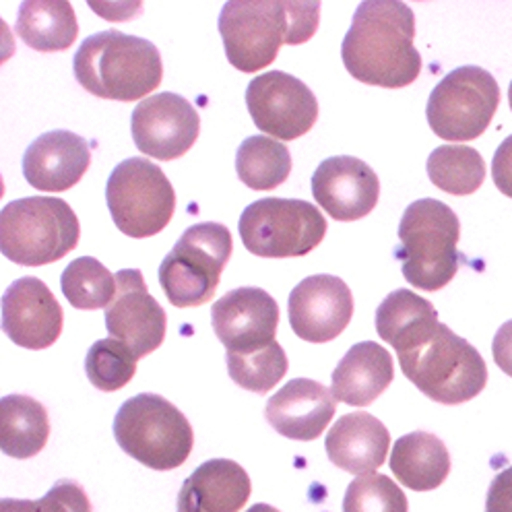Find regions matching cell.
<instances>
[{"label":"cell","instance_id":"6da1fadb","mask_svg":"<svg viewBox=\"0 0 512 512\" xmlns=\"http://www.w3.org/2000/svg\"><path fill=\"white\" fill-rule=\"evenodd\" d=\"M376 331L395 347L403 374L428 399L461 405L488 384L482 354L438 320L432 302L409 290H395L376 310Z\"/></svg>","mask_w":512,"mask_h":512},{"label":"cell","instance_id":"7a4b0ae2","mask_svg":"<svg viewBox=\"0 0 512 512\" xmlns=\"http://www.w3.org/2000/svg\"><path fill=\"white\" fill-rule=\"evenodd\" d=\"M415 15L399 0H366L341 44L347 73L374 87L399 89L422 73V56L413 46Z\"/></svg>","mask_w":512,"mask_h":512},{"label":"cell","instance_id":"3957f363","mask_svg":"<svg viewBox=\"0 0 512 512\" xmlns=\"http://www.w3.org/2000/svg\"><path fill=\"white\" fill-rule=\"evenodd\" d=\"M320 3L230 0L219 15V34L234 69L259 73L275 62L283 44H306L318 29Z\"/></svg>","mask_w":512,"mask_h":512},{"label":"cell","instance_id":"277c9868","mask_svg":"<svg viewBox=\"0 0 512 512\" xmlns=\"http://www.w3.org/2000/svg\"><path fill=\"white\" fill-rule=\"evenodd\" d=\"M73 71L79 85L95 98L137 102L162 83L164 62L149 40L108 29L83 40Z\"/></svg>","mask_w":512,"mask_h":512},{"label":"cell","instance_id":"5b68a950","mask_svg":"<svg viewBox=\"0 0 512 512\" xmlns=\"http://www.w3.org/2000/svg\"><path fill=\"white\" fill-rule=\"evenodd\" d=\"M461 221L442 201L420 199L411 203L399 223V246L403 277L422 292H440L461 267L459 244Z\"/></svg>","mask_w":512,"mask_h":512},{"label":"cell","instance_id":"8992f818","mask_svg":"<svg viewBox=\"0 0 512 512\" xmlns=\"http://www.w3.org/2000/svg\"><path fill=\"white\" fill-rule=\"evenodd\" d=\"M114 438L128 457L155 471L184 465L195 444L186 415L155 393H141L122 403L114 418Z\"/></svg>","mask_w":512,"mask_h":512},{"label":"cell","instance_id":"52a82bcc","mask_svg":"<svg viewBox=\"0 0 512 512\" xmlns=\"http://www.w3.org/2000/svg\"><path fill=\"white\" fill-rule=\"evenodd\" d=\"M81 226L75 211L58 197H29L0 213V248L21 267H42L77 248Z\"/></svg>","mask_w":512,"mask_h":512},{"label":"cell","instance_id":"ba28073f","mask_svg":"<svg viewBox=\"0 0 512 512\" xmlns=\"http://www.w3.org/2000/svg\"><path fill=\"white\" fill-rule=\"evenodd\" d=\"M234 250L232 234L215 221L190 226L159 267V285L176 308L207 304Z\"/></svg>","mask_w":512,"mask_h":512},{"label":"cell","instance_id":"9c48e42d","mask_svg":"<svg viewBox=\"0 0 512 512\" xmlns=\"http://www.w3.org/2000/svg\"><path fill=\"white\" fill-rule=\"evenodd\" d=\"M106 203L114 226L122 234L149 238L172 221L176 192L157 164L131 157L112 170L106 184Z\"/></svg>","mask_w":512,"mask_h":512},{"label":"cell","instance_id":"30bf717a","mask_svg":"<svg viewBox=\"0 0 512 512\" xmlns=\"http://www.w3.org/2000/svg\"><path fill=\"white\" fill-rule=\"evenodd\" d=\"M240 238L248 252L263 259H298L312 252L327 234V219L300 199H261L240 215Z\"/></svg>","mask_w":512,"mask_h":512},{"label":"cell","instance_id":"8fae6325","mask_svg":"<svg viewBox=\"0 0 512 512\" xmlns=\"http://www.w3.org/2000/svg\"><path fill=\"white\" fill-rule=\"evenodd\" d=\"M500 106V87L482 67H459L430 93L426 118L444 141L465 143L482 137Z\"/></svg>","mask_w":512,"mask_h":512},{"label":"cell","instance_id":"7c38bea8","mask_svg":"<svg viewBox=\"0 0 512 512\" xmlns=\"http://www.w3.org/2000/svg\"><path fill=\"white\" fill-rule=\"evenodd\" d=\"M246 108L256 128L277 141H294L318 120V102L312 89L298 77L269 71L246 87Z\"/></svg>","mask_w":512,"mask_h":512},{"label":"cell","instance_id":"4fadbf2b","mask_svg":"<svg viewBox=\"0 0 512 512\" xmlns=\"http://www.w3.org/2000/svg\"><path fill=\"white\" fill-rule=\"evenodd\" d=\"M131 131L141 153L172 162L197 143L201 118L195 106L182 95L164 91L151 95L133 110Z\"/></svg>","mask_w":512,"mask_h":512},{"label":"cell","instance_id":"5bb4252c","mask_svg":"<svg viewBox=\"0 0 512 512\" xmlns=\"http://www.w3.org/2000/svg\"><path fill=\"white\" fill-rule=\"evenodd\" d=\"M116 281V298L106 308V329L112 339L124 343L141 360L164 343L168 316L149 294L139 269L118 271Z\"/></svg>","mask_w":512,"mask_h":512},{"label":"cell","instance_id":"9a60e30c","mask_svg":"<svg viewBox=\"0 0 512 512\" xmlns=\"http://www.w3.org/2000/svg\"><path fill=\"white\" fill-rule=\"evenodd\" d=\"M294 333L308 343L337 339L354 316V296L347 283L335 275L302 279L287 302Z\"/></svg>","mask_w":512,"mask_h":512},{"label":"cell","instance_id":"2e32d148","mask_svg":"<svg viewBox=\"0 0 512 512\" xmlns=\"http://www.w3.org/2000/svg\"><path fill=\"white\" fill-rule=\"evenodd\" d=\"M211 325L228 354H248L275 343L279 304L261 287H238L213 304Z\"/></svg>","mask_w":512,"mask_h":512},{"label":"cell","instance_id":"e0dca14e","mask_svg":"<svg viewBox=\"0 0 512 512\" xmlns=\"http://www.w3.org/2000/svg\"><path fill=\"white\" fill-rule=\"evenodd\" d=\"M312 197L337 221H358L370 215L380 199L376 172L351 155L329 157L312 176Z\"/></svg>","mask_w":512,"mask_h":512},{"label":"cell","instance_id":"ac0fdd59","mask_svg":"<svg viewBox=\"0 0 512 512\" xmlns=\"http://www.w3.org/2000/svg\"><path fill=\"white\" fill-rule=\"evenodd\" d=\"M62 325V308L42 279L21 277L5 292L3 331L15 345L48 349L58 341Z\"/></svg>","mask_w":512,"mask_h":512},{"label":"cell","instance_id":"d6986e66","mask_svg":"<svg viewBox=\"0 0 512 512\" xmlns=\"http://www.w3.org/2000/svg\"><path fill=\"white\" fill-rule=\"evenodd\" d=\"M335 411V397L325 384L294 378L269 399L265 418L281 436L310 442L327 430Z\"/></svg>","mask_w":512,"mask_h":512},{"label":"cell","instance_id":"ffe728a7","mask_svg":"<svg viewBox=\"0 0 512 512\" xmlns=\"http://www.w3.org/2000/svg\"><path fill=\"white\" fill-rule=\"evenodd\" d=\"M91 166L89 143L71 131H50L25 149L23 176L42 192H64Z\"/></svg>","mask_w":512,"mask_h":512},{"label":"cell","instance_id":"44dd1931","mask_svg":"<svg viewBox=\"0 0 512 512\" xmlns=\"http://www.w3.org/2000/svg\"><path fill=\"white\" fill-rule=\"evenodd\" d=\"M391 434L366 411L347 413L337 420L325 440L329 461L358 477L374 473L389 455Z\"/></svg>","mask_w":512,"mask_h":512},{"label":"cell","instance_id":"7402d4cb","mask_svg":"<svg viewBox=\"0 0 512 512\" xmlns=\"http://www.w3.org/2000/svg\"><path fill=\"white\" fill-rule=\"evenodd\" d=\"M252 486L242 465L211 459L190 473L178 494V512H238L246 506Z\"/></svg>","mask_w":512,"mask_h":512},{"label":"cell","instance_id":"603a6c76","mask_svg":"<svg viewBox=\"0 0 512 512\" xmlns=\"http://www.w3.org/2000/svg\"><path fill=\"white\" fill-rule=\"evenodd\" d=\"M395 378V364L387 349L374 341L351 347L333 372L331 393L335 401L351 407H368Z\"/></svg>","mask_w":512,"mask_h":512},{"label":"cell","instance_id":"cb8c5ba5","mask_svg":"<svg viewBox=\"0 0 512 512\" xmlns=\"http://www.w3.org/2000/svg\"><path fill=\"white\" fill-rule=\"evenodd\" d=\"M391 471L405 488L413 492H430L446 482L451 473V455L436 434L418 430L395 442Z\"/></svg>","mask_w":512,"mask_h":512},{"label":"cell","instance_id":"d4e9b609","mask_svg":"<svg viewBox=\"0 0 512 512\" xmlns=\"http://www.w3.org/2000/svg\"><path fill=\"white\" fill-rule=\"evenodd\" d=\"M50 438L46 407L27 395H7L0 401V446L7 457L25 461L44 451Z\"/></svg>","mask_w":512,"mask_h":512},{"label":"cell","instance_id":"484cf974","mask_svg":"<svg viewBox=\"0 0 512 512\" xmlns=\"http://www.w3.org/2000/svg\"><path fill=\"white\" fill-rule=\"evenodd\" d=\"M15 29L38 52L69 50L79 36L77 17L67 0H27L19 7Z\"/></svg>","mask_w":512,"mask_h":512},{"label":"cell","instance_id":"4316f807","mask_svg":"<svg viewBox=\"0 0 512 512\" xmlns=\"http://www.w3.org/2000/svg\"><path fill=\"white\" fill-rule=\"evenodd\" d=\"M236 174L252 190H275L292 174V155L271 137H248L236 153Z\"/></svg>","mask_w":512,"mask_h":512},{"label":"cell","instance_id":"83f0119b","mask_svg":"<svg viewBox=\"0 0 512 512\" xmlns=\"http://www.w3.org/2000/svg\"><path fill=\"white\" fill-rule=\"evenodd\" d=\"M430 182L455 197H467L486 180V162L482 153L469 145L436 147L426 164Z\"/></svg>","mask_w":512,"mask_h":512},{"label":"cell","instance_id":"f1b7e54d","mask_svg":"<svg viewBox=\"0 0 512 512\" xmlns=\"http://www.w3.org/2000/svg\"><path fill=\"white\" fill-rule=\"evenodd\" d=\"M64 298L77 310L108 308L118 292L116 277L93 256H81L62 271Z\"/></svg>","mask_w":512,"mask_h":512},{"label":"cell","instance_id":"f546056e","mask_svg":"<svg viewBox=\"0 0 512 512\" xmlns=\"http://www.w3.org/2000/svg\"><path fill=\"white\" fill-rule=\"evenodd\" d=\"M226 364L230 378L238 387L256 395L273 391L290 366L283 347L277 341L256 351H248V354H226Z\"/></svg>","mask_w":512,"mask_h":512},{"label":"cell","instance_id":"4dcf8cb0","mask_svg":"<svg viewBox=\"0 0 512 512\" xmlns=\"http://www.w3.org/2000/svg\"><path fill=\"white\" fill-rule=\"evenodd\" d=\"M137 358L131 349L116 339L95 341L85 358V372L98 391L114 393L135 378Z\"/></svg>","mask_w":512,"mask_h":512},{"label":"cell","instance_id":"1f68e13d","mask_svg":"<svg viewBox=\"0 0 512 512\" xmlns=\"http://www.w3.org/2000/svg\"><path fill=\"white\" fill-rule=\"evenodd\" d=\"M343 512H409V504L391 477L370 473L347 486Z\"/></svg>","mask_w":512,"mask_h":512},{"label":"cell","instance_id":"d6a6232c","mask_svg":"<svg viewBox=\"0 0 512 512\" xmlns=\"http://www.w3.org/2000/svg\"><path fill=\"white\" fill-rule=\"evenodd\" d=\"M0 512H93V506L77 482L58 479L40 500L5 498L0 502Z\"/></svg>","mask_w":512,"mask_h":512},{"label":"cell","instance_id":"836d02e7","mask_svg":"<svg viewBox=\"0 0 512 512\" xmlns=\"http://www.w3.org/2000/svg\"><path fill=\"white\" fill-rule=\"evenodd\" d=\"M492 178L502 195L512 199V135L506 137L494 153Z\"/></svg>","mask_w":512,"mask_h":512},{"label":"cell","instance_id":"e575fe53","mask_svg":"<svg viewBox=\"0 0 512 512\" xmlns=\"http://www.w3.org/2000/svg\"><path fill=\"white\" fill-rule=\"evenodd\" d=\"M486 512H512V465L492 479Z\"/></svg>","mask_w":512,"mask_h":512},{"label":"cell","instance_id":"d590c367","mask_svg":"<svg viewBox=\"0 0 512 512\" xmlns=\"http://www.w3.org/2000/svg\"><path fill=\"white\" fill-rule=\"evenodd\" d=\"M492 356L496 366L512 378V320L498 329L492 341Z\"/></svg>","mask_w":512,"mask_h":512},{"label":"cell","instance_id":"8d00e7d4","mask_svg":"<svg viewBox=\"0 0 512 512\" xmlns=\"http://www.w3.org/2000/svg\"><path fill=\"white\" fill-rule=\"evenodd\" d=\"M246 512H279V510L273 508V506H269V504H254V506H250Z\"/></svg>","mask_w":512,"mask_h":512},{"label":"cell","instance_id":"74e56055","mask_svg":"<svg viewBox=\"0 0 512 512\" xmlns=\"http://www.w3.org/2000/svg\"><path fill=\"white\" fill-rule=\"evenodd\" d=\"M508 104H510V110H512V81H510V87H508Z\"/></svg>","mask_w":512,"mask_h":512}]
</instances>
